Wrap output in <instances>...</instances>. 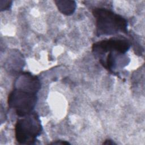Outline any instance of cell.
I'll return each instance as SVG.
<instances>
[{
  "instance_id": "obj_1",
  "label": "cell",
  "mask_w": 145,
  "mask_h": 145,
  "mask_svg": "<svg viewBox=\"0 0 145 145\" xmlns=\"http://www.w3.org/2000/svg\"><path fill=\"white\" fill-rule=\"evenodd\" d=\"M92 15L96 19V35L110 36L127 33V21L122 16L104 7H95Z\"/></svg>"
},
{
  "instance_id": "obj_2",
  "label": "cell",
  "mask_w": 145,
  "mask_h": 145,
  "mask_svg": "<svg viewBox=\"0 0 145 145\" xmlns=\"http://www.w3.org/2000/svg\"><path fill=\"white\" fill-rule=\"evenodd\" d=\"M42 130L41 121L36 112L21 117L15 125V136L20 144H33L37 140Z\"/></svg>"
},
{
  "instance_id": "obj_3",
  "label": "cell",
  "mask_w": 145,
  "mask_h": 145,
  "mask_svg": "<svg viewBox=\"0 0 145 145\" xmlns=\"http://www.w3.org/2000/svg\"><path fill=\"white\" fill-rule=\"evenodd\" d=\"M37 93L22 88L14 87L7 97L10 108L14 109L20 117L32 113L37 101Z\"/></svg>"
},
{
  "instance_id": "obj_4",
  "label": "cell",
  "mask_w": 145,
  "mask_h": 145,
  "mask_svg": "<svg viewBox=\"0 0 145 145\" xmlns=\"http://www.w3.org/2000/svg\"><path fill=\"white\" fill-rule=\"evenodd\" d=\"M129 40L122 36H114L93 44L92 50L95 56L100 58L109 52L116 51L125 54L131 46Z\"/></svg>"
},
{
  "instance_id": "obj_5",
  "label": "cell",
  "mask_w": 145,
  "mask_h": 145,
  "mask_svg": "<svg viewBox=\"0 0 145 145\" xmlns=\"http://www.w3.org/2000/svg\"><path fill=\"white\" fill-rule=\"evenodd\" d=\"M14 87L38 92L41 88L39 79L30 72H22L15 80Z\"/></svg>"
},
{
  "instance_id": "obj_6",
  "label": "cell",
  "mask_w": 145,
  "mask_h": 145,
  "mask_svg": "<svg viewBox=\"0 0 145 145\" xmlns=\"http://www.w3.org/2000/svg\"><path fill=\"white\" fill-rule=\"evenodd\" d=\"M55 3L60 12L66 15H70L73 14L76 8L75 1H55Z\"/></svg>"
},
{
  "instance_id": "obj_7",
  "label": "cell",
  "mask_w": 145,
  "mask_h": 145,
  "mask_svg": "<svg viewBox=\"0 0 145 145\" xmlns=\"http://www.w3.org/2000/svg\"><path fill=\"white\" fill-rule=\"evenodd\" d=\"M50 144H69V142H66V141H63V140H56V142H53L52 143H50Z\"/></svg>"
},
{
  "instance_id": "obj_8",
  "label": "cell",
  "mask_w": 145,
  "mask_h": 145,
  "mask_svg": "<svg viewBox=\"0 0 145 145\" xmlns=\"http://www.w3.org/2000/svg\"><path fill=\"white\" fill-rule=\"evenodd\" d=\"M103 144H116V143L112 140L106 139V140H105V142H104V143Z\"/></svg>"
}]
</instances>
